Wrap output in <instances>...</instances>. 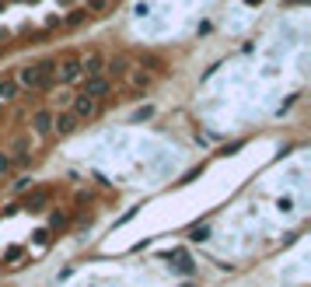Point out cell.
Returning <instances> with one entry per match:
<instances>
[{
	"instance_id": "8fae6325",
	"label": "cell",
	"mask_w": 311,
	"mask_h": 287,
	"mask_svg": "<svg viewBox=\"0 0 311 287\" xmlns=\"http://www.w3.org/2000/svg\"><path fill=\"white\" fill-rule=\"evenodd\" d=\"M14 95H18V81H7V77H4V81H0V102L7 105V102H14Z\"/></svg>"
},
{
	"instance_id": "2e32d148",
	"label": "cell",
	"mask_w": 311,
	"mask_h": 287,
	"mask_svg": "<svg viewBox=\"0 0 311 287\" xmlns=\"http://www.w3.org/2000/svg\"><path fill=\"white\" fill-rule=\"evenodd\" d=\"M63 224H67V214H59V211H56L53 217H49V228H56V231H59Z\"/></svg>"
},
{
	"instance_id": "30bf717a",
	"label": "cell",
	"mask_w": 311,
	"mask_h": 287,
	"mask_svg": "<svg viewBox=\"0 0 311 287\" xmlns=\"http://www.w3.org/2000/svg\"><path fill=\"white\" fill-rule=\"evenodd\" d=\"M126 67H130V60H126V56H116V60H109L101 70H105V74H112V77H122V74H126Z\"/></svg>"
},
{
	"instance_id": "8992f818",
	"label": "cell",
	"mask_w": 311,
	"mask_h": 287,
	"mask_svg": "<svg viewBox=\"0 0 311 287\" xmlns=\"http://www.w3.org/2000/svg\"><path fill=\"white\" fill-rule=\"evenodd\" d=\"M164 259H172V263H175V270H178V273H185V277L193 273V259H189V252H185V249H172V252H164Z\"/></svg>"
},
{
	"instance_id": "3957f363",
	"label": "cell",
	"mask_w": 311,
	"mask_h": 287,
	"mask_svg": "<svg viewBox=\"0 0 311 287\" xmlns=\"http://www.w3.org/2000/svg\"><path fill=\"white\" fill-rule=\"evenodd\" d=\"M56 74H59V84H70V81H77V77H80V60H77V56H67L63 63H59Z\"/></svg>"
},
{
	"instance_id": "ac0fdd59",
	"label": "cell",
	"mask_w": 311,
	"mask_h": 287,
	"mask_svg": "<svg viewBox=\"0 0 311 287\" xmlns=\"http://www.w3.org/2000/svg\"><path fill=\"white\" fill-rule=\"evenodd\" d=\"M35 242H39V245H49V228H42V231H35Z\"/></svg>"
},
{
	"instance_id": "44dd1931",
	"label": "cell",
	"mask_w": 311,
	"mask_h": 287,
	"mask_svg": "<svg viewBox=\"0 0 311 287\" xmlns=\"http://www.w3.org/2000/svg\"><path fill=\"white\" fill-rule=\"evenodd\" d=\"M245 4H262V0H245Z\"/></svg>"
},
{
	"instance_id": "e0dca14e",
	"label": "cell",
	"mask_w": 311,
	"mask_h": 287,
	"mask_svg": "<svg viewBox=\"0 0 311 287\" xmlns=\"http://www.w3.org/2000/svg\"><path fill=\"white\" fill-rule=\"evenodd\" d=\"M28 186H32V179H28V175H21V179H14V193H25Z\"/></svg>"
},
{
	"instance_id": "6da1fadb",
	"label": "cell",
	"mask_w": 311,
	"mask_h": 287,
	"mask_svg": "<svg viewBox=\"0 0 311 287\" xmlns=\"http://www.w3.org/2000/svg\"><path fill=\"white\" fill-rule=\"evenodd\" d=\"M53 70H56V63H53V60H42V63H32V67H21L18 84L32 88V91H42V88H49Z\"/></svg>"
},
{
	"instance_id": "7402d4cb",
	"label": "cell",
	"mask_w": 311,
	"mask_h": 287,
	"mask_svg": "<svg viewBox=\"0 0 311 287\" xmlns=\"http://www.w3.org/2000/svg\"><path fill=\"white\" fill-rule=\"evenodd\" d=\"M0 11H4V0H0Z\"/></svg>"
},
{
	"instance_id": "9c48e42d",
	"label": "cell",
	"mask_w": 311,
	"mask_h": 287,
	"mask_svg": "<svg viewBox=\"0 0 311 287\" xmlns=\"http://www.w3.org/2000/svg\"><path fill=\"white\" fill-rule=\"evenodd\" d=\"M42 207H49V189L28 193V200H25V211H42Z\"/></svg>"
},
{
	"instance_id": "d6986e66",
	"label": "cell",
	"mask_w": 311,
	"mask_h": 287,
	"mask_svg": "<svg viewBox=\"0 0 311 287\" xmlns=\"http://www.w3.org/2000/svg\"><path fill=\"white\" fill-rule=\"evenodd\" d=\"M21 259V249H7V256H4V263H18Z\"/></svg>"
},
{
	"instance_id": "5bb4252c",
	"label": "cell",
	"mask_w": 311,
	"mask_h": 287,
	"mask_svg": "<svg viewBox=\"0 0 311 287\" xmlns=\"http://www.w3.org/2000/svg\"><path fill=\"white\" fill-rule=\"evenodd\" d=\"M189 238H193V242H206V238H210V228H193Z\"/></svg>"
},
{
	"instance_id": "7c38bea8",
	"label": "cell",
	"mask_w": 311,
	"mask_h": 287,
	"mask_svg": "<svg viewBox=\"0 0 311 287\" xmlns=\"http://www.w3.org/2000/svg\"><path fill=\"white\" fill-rule=\"evenodd\" d=\"M105 4H109V0H84V11H88V14H98V11H105Z\"/></svg>"
},
{
	"instance_id": "ffe728a7",
	"label": "cell",
	"mask_w": 311,
	"mask_h": 287,
	"mask_svg": "<svg viewBox=\"0 0 311 287\" xmlns=\"http://www.w3.org/2000/svg\"><path fill=\"white\" fill-rule=\"evenodd\" d=\"M84 14H88V11H74V14L67 18V25H80V21H84Z\"/></svg>"
},
{
	"instance_id": "ba28073f",
	"label": "cell",
	"mask_w": 311,
	"mask_h": 287,
	"mask_svg": "<svg viewBox=\"0 0 311 287\" xmlns=\"http://www.w3.org/2000/svg\"><path fill=\"white\" fill-rule=\"evenodd\" d=\"M101 67H105V60L98 56V53H88V56L80 60V74H88V77H98Z\"/></svg>"
},
{
	"instance_id": "4fadbf2b",
	"label": "cell",
	"mask_w": 311,
	"mask_h": 287,
	"mask_svg": "<svg viewBox=\"0 0 311 287\" xmlns=\"http://www.w3.org/2000/svg\"><path fill=\"white\" fill-rule=\"evenodd\" d=\"M151 116H154V109H151V105H140V109L133 112V123H143V119H151Z\"/></svg>"
},
{
	"instance_id": "5b68a950",
	"label": "cell",
	"mask_w": 311,
	"mask_h": 287,
	"mask_svg": "<svg viewBox=\"0 0 311 287\" xmlns=\"http://www.w3.org/2000/svg\"><path fill=\"white\" fill-rule=\"evenodd\" d=\"M32 130H35L39 137L53 133V112H49V109H39V112L32 116Z\"/></svg>"
},
{
	"instance_id": "52a82bcc",
	"label": "cell",
	"mask_w": 311,
	"mask_h": 287,
	"mask_svg": "<svg viewBox=\"0 0 311 287\" xmlns=\"http://www.w3.org/2000/svg\"><path fill=\"white\" fill-rule=\"evenodd\" d=\"M53 130H56L59 137L74 133V130H77V119H74V112H59V116H53Z\"/></svg>"
},
{
	"instance_id": "7a4b0ae2",
	"label": "cell",
	"mask_w": 311,
	"mask_h": 287,
	"mask_svg": "<svg viewBox=\"0 0 311 287\" xmlns=\"http://www.w3.org/2000/svg\"><path fill=\"white\" fill-rule=\"evenodd\" d=\"M109 91H112V81H109V77H88V81H84V91H80V95H88V98H101V95H109Z\"/></svg>"
},
{
	"instance_id": "9a60e30c",
	"label": "cell",
	"mask_w": 311,
	"mask_h": 287,
	"mask_svg": "<svg viewBox=\"0 0 311 287\" xmlns=\"http://www.w3.org/2000/svg\"><path fill=\"white\" fill-rule=\"evenodd\" d=\"M11 165H14V161H11V154H7V151H0V175H7V172H11Z\"/></svg>"
},
{
	"instance_id": "277c9868",
	"label": "cell",
	"mask_w": 311,
	"mask_h": 287,
	"mask_svg": "<svg viewBox=\"0 0 311 287\" xmlns=\"http://www.w3.org/2000/svg\"><path fill=\"white\" fill-rule=\"evenodd\" d=\"M98 112V102L88 95H77L74 98V119H91V116Z\"/></svg>"
}]
</instances>
